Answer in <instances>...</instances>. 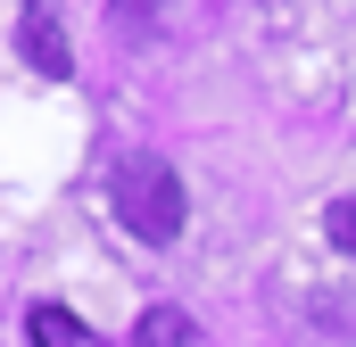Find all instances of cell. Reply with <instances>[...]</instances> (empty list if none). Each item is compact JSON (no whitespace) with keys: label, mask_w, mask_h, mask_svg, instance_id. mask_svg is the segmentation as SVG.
I'll return each mask as SVG.
<instances>
[{"label":"cell","mask_w":356,"mask_h":347,"mask_svg":"<svg viewBox=\"0 0 356 347\" xmlns=\"http://www.w3.org/2000/svg\"><path fill=\"white\" fill-rule=\"evenodd\" d=\"M323 232H332V248L356 257V198H332V207H323Z\"/></svg>","instance_id":"5"},{"label":"cell","mask_w":356,"mask_h":347,"mask_svg":"<svg viewBox=\"0 0 356 347\" xmlns=\"http://www.w3.org/2000/svg\"><path fill=\"white\" fill-rule=\"evenodd\" d=\"M182 215H191V198H182V174L166 166V158H124V166H116V223H124L141 248H175Z\"/></svg>","instance_id":"1"},{"label":"cell","mask_w":356,"mask_h":347,"mask_svg":"<svg viewBox=\"0 0 356 347\" xmlns=\"http://www.w3.org/2000/svg\"><path fill=\"white\" fill-rule=\"evenodd\" d=\"M133 347H199V323H191L182 306H149V314L133 323Z\"/></svg>","instance_id":"3"},{"label":"cell","mask_w":356,"mask_h":347,"mask_svg":"<svg viewBox=\"0 0 356 347\" xmlns=\"http://www.w3.org/2000/svg\"><path fill=\"white\" fill-rule=\"evenodd\" d=\"M25 67H33V75H67V67H75V50H67L50 0H25Z\"/></svg>","instance_id":"2"},{"label":"cell","mask_w":356,"mask_h":347,"mask_svg":"<svg viewBox=\"0 0 356 347\" xmlns=\"http://www.w3.org/2000/svg\"><path fill=\"white\" fill-rule=\"evenodd\" d=\"M25 331H33V347H91V331L75 323V314H67V306H50V298L25 314Z\"/></svg>","instance_id":"4"}]
</instances>
